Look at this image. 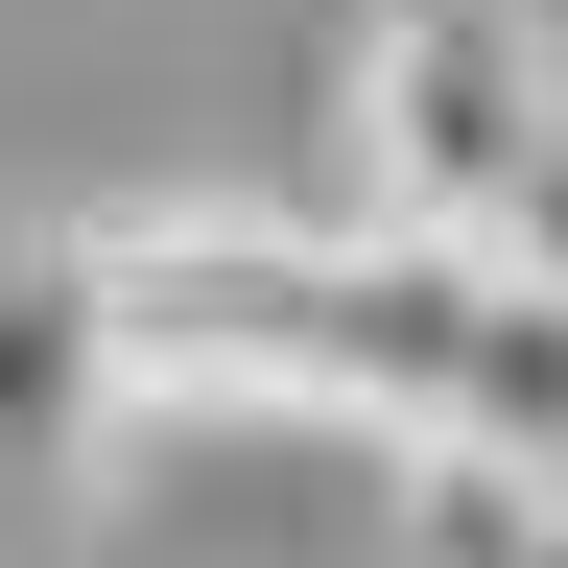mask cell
<instances>
[{"mask_svg": "<svg viewBox=\"0 0 568 568\" xmlns=\"http://www.w3.org/2000/svg\"><path fill=\"white\" fill-rule=\"evenodd\" d=\"M545 142H568V71L497 24V0H355L332 24V213L355 237L497 261L521 190H545Z\"/></svg>", "mask_w": 568, "mask_h": 568, "instance_id": "7a4b0ae2", "label": "cell"}, {"mask_svg": "<svg viewBox=\"0 0 568 568\" xmlns=\"http://www.w3.org/2000/svg\"><path fill=\"white\" fill-rule=\"evenodd\" d=\"M497 261H521L545 308H568V142H545V190H521V237H497Z\"/></svg>", "mask_w": 568, "mask_h": 568, "instance_id": "277c9868", "label": "cell"}, {"mask_svg": "<svg viewBox=\"0 0 568 568\" xmlns=\"http://www.w3.org/2000/svg\"><path fill=\"white\" fill-rule=\"evenodd\" d=\"M119 450V308H95V213L0 237V497Z\"/></svg>", "mask_w": 568, "mask_h": 568, "instance_id": "3957f363", "label": "cell"}, {"mask_svg": "<svg viewBox=\"0 0 568 568\" xmlns=\"http://www.w3.org/2000/svg\"><path fill=\"white\" fill-rule=\"evenodd\" d=\"M95 308H119V426H355L403 474L474 426L497 261L261 213V190H142V213H95Z\"/></svg>", "mask_w": 568, "mask_h": 568, "instance_id": "6da1fadb", "label": "cell"}]
</instances>
